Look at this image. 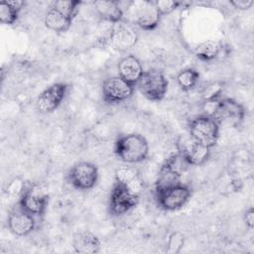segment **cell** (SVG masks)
<instances>
[{"label": "cell", "instance_id": "cell-20", "mask_svg": "<svg viewBox=\"0 0 254 254\" xmlns=\"http://www.w3.org/2000/svg\"><path fill=\"white\" fill-rule=\"evenodd\" d=\"M73 19L57 10L54 7H51L45 15V26L57 33L66 32L71 24Z\"/></svg>", "mask_w": 254, "mask_h": 254}, {"label": "cell", "instance_id": "cell-13", "mask_svg": "<svg viewBox=\"0 0 254 254\" xmlns=\"http://www.w3.org/2000/svg\"><path fill=\"white\" fill-rule=\"evenodd\" d=\"M211 148L200 144L190 137L180 143L179 154L187 165L201 166L206 163L210 157Z\"/></svg>", "mask_w": 254, "mask_h": 254}, {"label": "cell", "instance_id": "cell-24", "mask_svg": "<svg viewBox=\"0 0 254 254\" xmlns=\"http://www.w3.org/2000/svg\"><path fill=\"white\" fill-rule=\"evenodd\" d=\"M224 89V83L221 81H214L207 84L201 92V97L204 102H214L220 99Z\"/></svg>", "mask_w": 254, "mask_h": 254}, {"label": "cell", "instance_id": "cell-10", "mask_svg": "<svg viewBox=\"0 0 254 254\" xmlns=\"http://www.w3.org/2000/svg\"><path fill=\"white\" fill-rule=\"evenodd\" d=\"M68 85L64 82H55L46 87L37 98V108L42 113L55 111L64 99Z\"/></svg>", "mask_w": 254, "mask_h": 254}, {"label": "cell", "instance_id": "cell-27", "mask_svg": "<svg viewBox=\"0 0 254 254\" xmlns=\"http://www.w3.org/2000/svg\"><path fill=\"white\" fill-rule=\"evenodd\" d=\"M156 8L158 9L161 16H165L167 14L172 13L176 9H178L183 3L180 1H171V0H156L154 1Z\"/></svg>", "mask_w": 254, "mask_h": 254}, {"label": "cell", "instance_id": "cell-1", "mask_svg": "<svg viewBox=\"0 0 254 254\" xmlns=\"http://www.w3.org/2000/svg\"><path fill=\"white\" fill-rule=\"evenodd\" d=\"M114 154L123 163L138 164L148 158L149 143L138 133L124 134L114 143Z\"/></svg>", "mask_w": 254, "mask_h": 254}, {"label": "cell", "instance_id": "cell-12", "mask_svg": "<svg viewBox=\"0 0 254 254\" xmlns=\"http://www.w3.org/2000/svg\"><path fill=\"white\" fill-rule=\"evenodd\" d=\"M131 4L134 6V20L139 28L145 31H152L159 25L162 16L154 1H139Z\"/></svg>", "mask_w": 254, "mask_h": 254}, {"label": "cell", "instance_id": "cell-8", "mask_svg": "<svg viewBox=\"0 0 254 254\" xmlns=\"http://www.w3.org/2000/svg\"><path fill=\"white\" fill-rule=\"evenodd\" d=\"M135 86L131 85L119 75L109 76L102 82L101 92L103 100L108 104H118L129 99Z\"/></svg>", "mask_w": 254, "mask_h": 254}, {"label": "cell", "instance_id": "cell-21", "mask_svg": "<svg viewBox=\"0 0 254 254\" xmlns=\"http://www.w3.org/2000/svg\"><path fill=\"white\" fill-rule=\"evenodd\" d=\"M23 1H1L0 2V21L4 25H13L19 17V13L24 6Z\"/></svg>", "mask_w": 254, "mask_h": 254}, {"label": "cell", "instance_id": "cell-19", "mask_svg": "<svg viewBox=\"0 0 254 254\" xmlns=\"http://www.w3.org/2000/svg\"><path fill=\"white\" fill-rule=\"evenodd\" d=\"M73 249L79 254H94L100 250L99 238L90 231L77 233L73 238Z\"/></svg>", "mask_w": 254, "mask_h": 254}, {"label": "cell", "instance_id": "cell-14", "mask_svg": "<svg viewBox=\"0 0 254 254\" xmlns=\"http://www.w3.org/2000/svg\"><path fill=\"white\" fill-rule=\"evenodd\" d=\"M49 195L33 188L27 189L19 198L18 205L34 216H42L48 206Z\"/></svg>", "mask_w": 254, "mask_h": 254}, {"label": "cell", "instance_id": "cell-4", "mask_svg": "<svg viewBox=\"0 0 254 254\" xmlns=\"http://www.w3.org/2000/svg\"><path fill=\"white\" fill-rule=\"evenodd\" d=\"M191 189L189 185L179 183L165 190L155 191L158 205L168 211H174L182 208L190 198Z\"/></svg>", "mask_w": 254, "mask_h": 254}, {"label": "cell", "instance_id": "cell-17", "mask_svg": "<svg viewBox=\"0 0 254 254\" xmlns=\"http://www.w3.org/2000/svg\"><path fill=\"white\" fill-rule=\"evenodd\" d=\"M115 183L139 196L144 188L139 172L135 168L128 166H121L116 169Z\"/></svg>", "mask_w": 254, "mask_h": 254}, {"label": "cell", "instance_id": "cell-22", "mask_svg": "<svg viewBox=\"0 0 254 254\" xmlns=\"http://www.w3.org/2000/svg\"><path fill=\"white\" fill-rule=\"evenodd\" d=\"M220 50V43L214 40H206L196 46L194 55L198 60L202 62H211L218 57Z\"/></svg>", "mask_w": 254, "mask_h": 254}, {"label": "cell", "instance_id": "cell-26", "mask_svg": "<svg viewBox=\"0 0 254 254\" xmlns=\"http://www.w3.org/2000/svg\"><path fill=\"white\" fill-rule=\"evenodd\" d=\"M185 243V236L181 232H173L168 239L167 252L172 254H177L181 251Z\"/></svg>", "mask_w": 254, "mask_h": 254}, {"label": "cell", "instance_id": "cell-30", "mask_svg": "<svg viewBox=\"0 0 254 254\" xmlns=\"http://www.w3.org/2000/svg\"><path fill=\"white\" fill-rule=\"evenodd\" d=\"M243 219H244L246 226L249 229H252L254 227V209H253V207H249L248 209H246V211L244 212V215H243Z\"/></svg>", "mask_w": 254, "mask_h": 254}, {"label": "cell", "instance_id": "cell-6", "mask_svg": "<svg viewBox=\"0 0 254 254\" xmlns=\"http://www.w3.org/2000/svg\"><path fill=\"white\" fill-rule=\"evenodd\" d=\"M138 38L139 35L135 27L122 20L112 24L108 42L114 50L118 52H126L137 44Z\"/></svg>", "mask_w": 254, "mask_h": 254}, {"label": "cell", "instance_id": "cell-7", "mask_svg": "<svg viewBox=\"0 0 254 254\" xmlns=\"http://www.w3.org/2000/svg\"><path fill=\"white\" fill-rule=\"evenodd\" d=\"M182 163H185L179 153L172 154L161 166L155 183V191L165 190L181 183Z\"/></svg>", "mask_w": 254, "mask_h": 254}, {"label": "cell", "instance_id": "cell-5", "mask_svg": "<svg viewBox=\"0 0 254 254\" xmlns=\"http://www.w3.org/2000/svg\"><path fill=\"white\" fill-rule=\"evenodd\" d=\"M68 183L76 190H91L98 180V169L90 162L82 161L74 164L67 173Z\"/></svg>", "mask_w": 254, "mask_h": 254}, {"label": "cell", "instance_id": "cell-2", "mask_svg": "<svg viewBox=\"0 0 254 254\" xmlns=\"http://www.w3.org/2000/svg\"><path fill=\"white\" fill-rule=\"evenodd\" d=\"M219 122L211 115L201 114L189 122L190 137L194 141L213 148L219 138Z\"/></svg>", "mask_w": 254, "mask_h": 254}, {"label": "cell", "instance_id": "cell-25", "mask_svg": "<svg viewBox=\"0 0 254 254\" xmlns=\"http://www.w3.org/2000/svg\"><path fill=\"white\" fill-rule=\"evenodd\" d=\"M81 3L82 2L79 0H59L55 1L52 7L73 19L77 13L78 6H80Z\"/></svg>", "mask_w": 254, "mask_h": 254}, {"label": "cell", "instance_id": "cell-29", "mask_svg": "<svg viewBox=\"0 0 254 254\" xmlns=\"http://www.w3.org/2000/svg\"><path fill=\"white\" fill-rule=\"evenodd\" d=\"M230 5H232L234 8L238 10H248L251 8L254 4L253 0H234L229 2Z\"/></svg>", "mask_w": 254, "mask_h": 254}, {"label": "cell", "instance_id": "cell-28", "mask_svg": "<svg viewBox=\"0 0 254 254\" xmlns=\"http://www.w3.org/2000/svg\"><path fill=\"white\" fill-rule=\"evenodd\" d=\"M25 190H26L25 189V183L21 179L15 178L8 185L6 191L9 195H12V196L20 195L21 196L23 194V192L25 191Z\"/></svg>", "mask_w": 254, "mask_h": 254}, {"label": "cell", "instance_id": "cell-15", "mask_svg": "<svg viewBox=\"0 0 254 254\" xmlns=\"http://www.w3.org/2000/svg\"><path fill=\"white\" fill-rule=\"evenodd\" d=\"M8 227L14 235L26 236L36 227L35 216L18 206L9 213Z\"/></svg>", "mask_w": 254, "mask_h": 254}, {"label": "cell", "instance_id": "cell-9", "mask_svg": "<svg viewBox=\"0 0 254 254\" xmlns=\"http://www.w3.org/2000/svg\"><path fill=\"white\" fill-rule=\"evenodd\" d=\"M245 113V108L240 102L230 97H224L216 101L211 116H213L219 124L224 122L237 126L244 120Z\"/></svg>", "mask_w": 254, "mask_h": 254}, {"label": "cell", "instance_id": "cell-18", "mask_svg": "<svg viewBox=\"0 0 254 254\" xmlns=\"http://www.w3.org/2000/svg\"><path fill=\"white\" fill-rule=\"evenodd\" d=\"M93 7L96 14L104 21L115 24L123 20L124 12L118 1H94Z\"/></svg>", "mask_w": 254, "mask_h": 254}, {"label": "cell", "instance_id": "cell-23", "mask_svg": "<svg viewBox=\"0 0 254 254\" xmlns=\"http://www.w3.org/2000/svg\"><path fill=\"white\" fill-rule=\"evenodd\" d=\"M199 76V72L195 68L187 67L177 74V82L183 91H190L197 84Z\"/></svg>", "mask_w": 254, "mask_h": 254}, {"label": "cell", "instance_id": "cell-16", "mask_svg": "<svg viewBox=\"0 0 254 254\" xmlns=\"http://www.w3.org/2000/svg\"><path fill=\"white\" fill-rule=\"evenodd\" d=\"M118 75L136 87L137 82L142 76L144 69L140 60L134 55H127L123 57L117 64Z\"/></svg>", "mask_w": 254, "mask_h": 254}, {"label": "cell", "instance_id": "cell-3", "mask_svg": "<svg viewBox=\"0 0 254 254\" xmlns=\"http://www.w3.org/2000/svg\"><path fill=\"white\" fill-rule=\"evenodd\" d=\"M168 78L163 71L157 68L144 70L136 84L140 92L151 101H161L168 91Z\"/></svg>", "mask_w": 254, "mask_h": 254}, {"label": "cell", "instance_id": "cell-11", "mask_svg": "<svg viewBox=\"0 0 254 254\" xmlns=\"http://www.w3.org/2000/svg\"><path fill=\"white\" fill-rule=\"evenodd\" d=\"M139 197V195L130 192L122 186L114 183L109 196V212L114 216L122 215L137 205Z\"/></svg>", "mask_w": 254, "mask_h": 254}]
</instances>
